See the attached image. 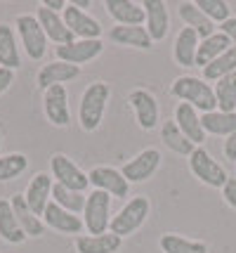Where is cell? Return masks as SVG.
<instances>
[{"label":"cell","mask_w":236,"mask_h":253,"mask_svg":"<svg viewBox=\"0 0 236 253\" xmlns=\"http://www.w3.org/2000/svg\"><path fill=\"white\" fill-rule=\"evenodd\" d=\"M170 95L177 97L184 104H191L199 114H208V111L217 109V99H215V90L210 83H205L199 76H180L172 81L170 85Z\"/></svg>","instance_id":"obj_1"},{"label":"cell","mask_w":236,"mask_h":253,"mask_svg":"<svg viewBox=\"0 0 236 253\" xmlns=\"http://www.w3.org/2000/svg\"><path fill=\"white\" fill-rule=\"evenodd\" d=\"M109 99H111V88L104 81H95V83H90L88 88L83 90L78 107V121L85 132H95L101 126Z\"/></svg>","instance_id":"obj_2"},{"label":"cell","mask_w":236,"mask_h":253,"mask_svg":"<svg viewBox=\"0 0 236 253\" xmlns=\"http://www.w3.org/2000/svg\"><path fill=\"white\" fill-rule=\"evenodd\" d=\"M149 213H151V201L146 197L139 194V197L128 199V204H123L121 211L111 218L109 232L116 234V237H121V239H123V237H130V234H135L146 222Z\"/></svg>","instance_id":"obj_3"},{"label":"cell","mask_w":236,"mask_h":253,"mask_svg":"<svg viewBox=\"0 0 236 253\" xmlns=\"http://www.w3.org/2000/svg\"><path fill=\"white\" fill-rule=\"evenodd\" d=\"M111 197L101 189H92L85 197L83 209V225L90 234H106L111 225Z\"/></svg>","instance_id":"obj_4"},{"label":"cell","mask_w":236,"mask_h":253,"mask_svg":"<svg viewBox=\"0 0 236 253\" xmlns=\"http://www.w3.org/2000/svg\"><path fill=\"white\" fill-rule=\"evenodd\" d=\"M189 170L194 173V177H199L203 185L213 189H222L229 180V173H227L222 164L213 159V154L203 147H196L189 156Z\"/></svg>","instance_id":"obj_5"},{"label":"cell","mask_w":236,"mask_h":253,"mask_svg":"<svg viewBox=\"0 0 236 253\" xmlns=\"http://www.w3.org/2000/svg\"><path fill=\"white\" fill-rule=\"evenodd\" d=\"M14 26H17V33H19V41H22L26 55L31 59H43L47 52V36L43 31V26L38 24L35 14H19L14 19Z\"/></svg>","instance_id":"obj_6"},{"label":"cell","mask_w":236,"mask_h":253,"mask_svg":"<svg viewBox=\"0 0 236 253\" xmlns=\"http://www.w3.org/2000/svg\"><path fill=\"white\" fill-rule=\"evenodd\" d=\"M62 19L68 26V31L73 33V38H78V41H100L101 24L88 10H80L73 2H68L64 12H62Z\"/></svg>","instance_id":"obj_7"},{"label":"cell","mask_w":236,"mask_h":253,"mask_svg":"<svg viewBox=\"0 0 236 253\" xmlns=\"http://www.w3.org/2000/svg\"><path fill=\"white\" fill-rule=\"evenodd\" d=\"M50 168H52V177H55L57 185L67 189H73V192H85L90 187V180H88V173H83L78 166L73 164L67 154H52L50 159Z\"/></svg>","instance_id":"obj_8"},{"label":"cell","mask_w":236,"mask_h":253,"mask_svg":"<svg viewBox=\"0 0 236 253\" xmlns=\"http://www.w3.org/2000/svg\"><path fill=\"white\" fill-rule=\"evenodd\" d=\"M158 166H161V152L156 147H149V149H142L137 156H133L130 161H125L121 173L130 185H135V182H146L149 177H154Z\"/></svg>","instance_id":"obj_9"},{"label":"cell","mask_w":236,"mask_h":253,"mask_svg":"<svg viewBox=\"0 0 236 253\" xmlns=\"http://www.w3.org/2000/svg\"><path fill=\"white\" fill-rule=\"evenodd\" d=\"M88 180L95 189H101L106 192L109 197H118L125 199L128 192H130V182L123 177V173L113 166H95L90 173H88Z\"/></svg>","instance_id":"obj_10"},{"label":"cell","mask_w":236,"mask_h":253,"mask_svg":"<svg viewBox=\"0 0 236 253\" xmlns=\"http://www.w3.org/2000/svg\"><path fill=\"white\" fill-rule=\"evenodd\" d=\"M128 104L135 111L137 126L142 130H154L158 126V119H161V111H158V102L156 97L144 88H135L130 95H128Z\"/></svg>","instance_id":"obj_11"},{"label":"cell","mask_w":236,"mask_h":253,"mask_svg":"<svg viewBox=\"0 0 236 253\" xmlns=\"http://www.w3.org/2000/svg\"><path fill=\"white\" fill-rule=\"evenodd\" d=\"M43 109H45L47 121L57 128H67L71 123V111H68V92L64 85H52L45 90L43 97Z\"/></svg>","instance_id":"obj_12"},{"label":"cell","mask_w":236,"mask_h":253,"mask_svg":"<svg viewBox=\"0 0 236 253\" xmlns=\"http://www.w3.org/2000/svg\"><path fill=\"white\" fill-rule=\"evenodd\" d=\"M52 175L50 173H35L29 182V187L24 192V199L29 204V209L34 211L38 218H43L47 204L52 201Z\"/></svg>","instance_id":"obj_13"},{"label":"cell","mask_w":236,"mask_h":253,"mask_svg":"<svg viewBox=\"0 0 236 253\" xmlns=\"http://www.w3.org/2000/svg\"><path fill=\"white\" fill-rule=\"evenodd\" d=\"M101 50H104L101 41H73V43L57 47V59L59 62H67V64L80 66V64L92 62L95 57H100Z\"/></svg>","instance_id":"obj_14"},{"label":"cell","mask_w":236,"mask_h":253,"mask_svg":"<svg viewBox=\"0 0 236 253\" xmlns=\"http://www.w3.org/2000/svg\"><path fill=\"white\" fill-rule=\"evenodd\" d=\"M144 22H146V33L151 36V41L158 43L168 36L170 29V14L163 0H144Z\"/></svg>","instance_id":"obj_15"},{"label":"cell","mask_w":236,"mask_h":253,"mask_svg":"<svg viewBox=\"0 0 236 253\" xmlns=\"http://www.w3.org/2000/svg\"><path fill=\"white\" fill-rule=\"evenodd\" d=\"M35 19H38V24L43 26L47 41L57 43V47H59V45H68V43H73V41H76V38H73V33L68 31V26L64 24V19H62V14H59V12H52V10H47V7L40 5L38 12H35Z\"/></svg>","instance_id":"obj_16"},{"label":"cell","mask_w":236,"mask_h":253,"mask_svg":"<svg viewBox=\"0 0 236 253\" xmlns=\"http://www.w3.org/2000/svg\"><path fill=\"white\" fill-rule=\"evenodd\" d=\"M43 222H45V227L55 232H62V234H78L83 232V220H80L78 215H73V213H68L64 211L62 206H57L55 201H50L47 204L45 213H43Z\"/></svg>","instance_id":"obj_17"},{"label":"cell","mask_w":236,"mask_h":253,"mask_svg":"<svg viewBox=\"0 0 236 253\" xmlns=\"http://www.w3.org/2000/svg\"><path fill=\"white\" fill-rule=\"evenodd\" d=\"M175 123H177V128L184 132V137L194 142L196 147H201L203 140H205V130H203L201 126V114L194 109L191 104H184L180 102L177 107H175Z\"/></svg>","instance_id":"obj_18"},{"label":"cell","mask_w":236,"mask_h":253,"mask_svg":"<svg viewBox=\"0 0 236 253\" xmlns=\"http://www.w3.org/2000/svg\"><path fill=\"white\" fill-rule=\"evenodd\" d=\"M78 74H80V66L67 64V62H59L57 59V62H50V64H45L38 71L35 83H38L40 90H47V88H52V85H64L68 81L78 78Z\"/></svg>","instance_id":"obj_19"},{"label":"cell","mask_w":236,"mask_h":253,"mask_svg":"<svg viewBox=\"0 0 236 253\" xmlns=\"http://www.w3.org/2000/svg\"><path fill=\"white\" fill-rule=\"evenodd\" d=\"M104 7L116 19V24H121V26H142L144 24L142 2H135V0H106Z\"/></svg>","instance_id":"obj_20"},{"label":"cell","mask_w":236,"mask_h":253,"mask_svg":"<svg viewBox=\"0 0 236 253\" xmlns=\"http://www.w3.org/2000/svg\"><path fill=\"white\" fill-rule=\"evenodd\" d=\"M12 204V211H14V218L19 222V227L26 237H43L45 234V222L43 218H38L34 211L29 209V204H26V199L24 194H14L10 199Z\"/></svg>","instance_id":"obj_21"},{"label":"cell","mask_w":236,"mask_h":253,"mask_svg":"<svg viewBox=\"0 0 236 253\" xmlns=\"http://www.w3.org/2000/svg\"><path fill=\"white\" fill-rule=\"evenodd\" d=\"M109 38L116 45L137 47V50H149L154 45L151 36L146 33V26H121V24H116V26H111V31H109Z\"/></svg>","instance_id":"obj_22"},{"label":"cell","mask_w":236,"mask_h":253,"mask_svg":"<svg viewBox=\"0 0 236 253\" xmlns=\"http://www.w3.org/2000/svg\"><path fill=\"white\" fill-rule=\"evenodd\" d=\"M199 43L201 38L196 36L194 29H182L175 38V45H172V57L180 66H196V52H199Z\"/></svg>","instance_id":"obj_23"},{"label":"cell","mask_w":236,"mask_h":253,"mask_svg":"<svg viewBox=\"0 0 236 253\" xmlns=\"http://www.w3.org/2000/svg\"><path fill=\"white\" fill-rule=\"evenodd\" d=\"M123 239L111 232L106 234H80L76 237V251L78 253H116L121 249Z\"/></svg>","instance_id":"obj_24"},{"label":"cell","mask_w":236,"mask_h":253,"mask_svg":"<svg viewBox=\"0 0 236 253\" xmlns=\"http://www.w3.org/2000/svg\"><path fill=\"white\" fill-rule=\"evenodd\" d=\"M177 14H180V19L184 22L187 29H194L199 38H210L215 33V24L199 10V5L196 2H180V7H177Z\"/></svg>","instance_id":"obj_25"},{"label":"cell","mask_w":236,"mask_h":253,"mask_svg":"<svg viewBox=\"0 0 236 253\" xmlns=\"http://www.w3.org/2000/svg\"><path fill=\"white\" fill-rule=\"evenodd\" d=\"M201 126L205 135H217V137H229L236 130V111L225 114V111L215 109L208 114H201Z\"/></svg>","instance_id":"obj_26"},{"label":"cell","mask_w":236,"mask_h":253,"mask_svg":"<svg viewBox=\"0 0 236 253\" xmlns=\"http://www.w3.org/2000/svg\"><path fill=\"white\" fill-rule=\"evenodd\" d=\"M232 47L229 38L222 31H215L210 38H203L199 43V52H196V66H208L213 59H217L220 55H225L227 50Z\"/></svg>","instance_id":"obj_27"},{"label":"cell","mask_w":236,"mask_h":253,"mask_svg":"<svg viewBox=\"0 0 236 253\" xmlns=\"http://www.w3.org/2000/svg\"><path fill=\"white\" fill-rule=\"evenodd\" d=\"M19 64H22V57H19L14 29L10 24H0V66L10 69V71H17Z\"/></svg>","instance_id":"obj_28"},{"label":"cell","mask_w":236,"mask_h":253,"mask_svg":"<svg viewBox=\"0 0 236 253\" xmlns=\"http://www.w3.org/2000/svg\"><path fill=\"white\" fill-rule=\"evenodd\" d=\"M158 246L163 253H208V244L199 242V239H187L182 234H175V232H166L161 234L158 239Z\"/></svg>","instance_id":"obj_29"},{"label":"cell","mask_w":236,"mask_h":253,"mask_svg":"<svg viewBox=\"0 0 236 253\" xmlns=\"http://www.w3.org/2000/svg\"><path fill=\"white\" fill-rule=\"evenodd\" d=\"M0 239L7 244H22L26 239V234L14 218L10 199H0Z\"/></svg>","instance_id":"obj_30"},{"label":"cell","mask_w":236,"mask_h":253,"mask_svg":"<svg viewBox=\"0 0 236 253\" xmlns=\"http://www.w3.org/2000/svg\"><path fill=\"white\" fill-rule=\"evenodd\" d=\"M161 140H163V144L168 147L170 152H175V154H180V156H191V152L196 149V144L189 142V140L184 137V132L177 128L175 119L163 123V128H161Z\"/></svg>","instance_id":"obj_31"},{"label":"cell","mask_w":236,"mask_h":253,"mask_svg":"<svg viewBox=\"0 0 236 253\" xmlns=\"http://www.w3.org/2000/svg\"><path fill=\"white\" fill-rule=\"evenodd\" d=\"M236 71V47H229L225 55L213 59L208 66H203V81L205 83H217L220 78L229 76Z\"/></svg>","instance_id":"obj_32"},{"label":"cell","mask_w":236,"mask_h":253,"mask_svg":"<svg viewBox=\"0 0 236 253\" xmlns=\"http://www.w3.org/2000/svg\"><path fill=\"white\" fill-rule=\"evenodd\" d=\"M213 90H215V99H217V109L225 111V114L236 111V71L225 78H220Z\"/></svg>","instance_id":"obj_33"},{"label":"cell","mask_w":236,"mask_h":253,"mask_svg":"<svg viewBox=\"0 0 236 253\" xmlns=\"http://www.w3.org/2000/svg\"><path fill=\"white\" fill-rule=\"evenodd\" d=\"M85 197H88V194L67 189V187H62V185H57V182L52 185V201H55L57 206H62L64 211L73 213V215L83 213V209H85Z\"/></svg>","instance_id":"obj_34"},{"label":"cell","mask_w":236,"mask_h":253,"mask_svg":"<svg viewBox=\"0 0 236 253\" xmlns=\"http://www.w3.org/2000/svg\"><path fill=\"white\" fill-rule=\"evenodd\" d=\"M29 168V159L19 152H12V154H2L0 156V182H10L17 180L24 170Z\"/></svg>","instance_id":"obj_35"},{"label":"cell","mask_w":236,"mask_h":253,"mask_svg":"<svg viewBox=\"0 0 236 253\" xmlns=\"http://www.w3.org/2000/svg\"><path fill=\"white\" fill-rule=\"evenodd\" d=\"M196 5L213 24H225L232 17V7L225 0H196Z\"/></svg>","instance_id":"obj_36"},{"label":"cell","mask_w":236,"mask_h":253,"mask_svg":"<svg viewBox=\"0 0 236 253\" xmlns=\"http://www.w3.org/2000/svg\"><path fill=\"white\" fill-rule=\"evenodd\" d=\"M222 199H225L227 206H232L236 211V177H229L227 185L222 187Z\"/></svg>","instance_id":"obj_37"},{"label":"cell","mask_w":236,"mask_h":253,"mask_svg":"<svg viewBox=\"0 0 236 253\" xmlns=\"http://www.w3.org/2000/svg\"><path fill=\"white\" fill-rule=\"evenodd\" d=\"M220 31H222L227 38H229L232 47H236V17H229L225 24H220Z\"/></svg>","instance_id":"obj_38"},{"label":"cell","mask_w":236,"mask_h":253,"mask_svg":"<svg viewBox=\"0 0 236 253\" xmlns=\"http://www.w3.org/2000/svg\"><path fill=\"white\" fill-rule=\"evenodd\" d=\"M12 83H14V71L0 66V95H2V92H7Z\"/></svg>","instance_id":"obj_39"},{"label":"cell","mask_w":236,"mask_h":253,"mask_svg":"<svg viewBox=\"0 0 236 253\" xmlns=\"http://www.w3.org/2000/svg\"><path fill=\"white\" fill-rule=\"evenodd\" d=\"M225 156L236 164V130L225 140Z\"/></svg>","instance_id":"obj_40"},{"label":"cell","mask_w":236,"mask_h":253,"mask_svg":"<svg viewBox=\"0 0 236 253\" xmlns=\"http://www.w3.org/2000/svg\"><path fill=\"white\" fill-rule=\"evenodd\" d=\"M67 5L68 2H64V0H43V7H47V10H52V12H64Z\"/></svg>","instance_id":"obj_41"},{"label":"cell","mask_w":236,"mask_h":253,"mask_svg":"<svg viewBox=\"0 0 236 253\" xmlns=\"http://www.w3.org/2000/svg\"><path fill=\"white\" fill-rule=\"evenodd\" d=\"M73 5H76V7H80V10H85V7H90V2H88V0H76Z\"/></svg>","instance_id":"obj_42"},{"label":"cell","mask_w":236,"mask_h":253,"mask_svg":"<svg viewBox=\"0 0 236 253\" xmlns=\"http://www.w3.org/2000/svg\"><path fill=\"white\" fill-rule=\"evenodd\" d=\"M0 147H2V132H0Z\"/></svg>","instance_id":"obj_43"}]
</instances>
